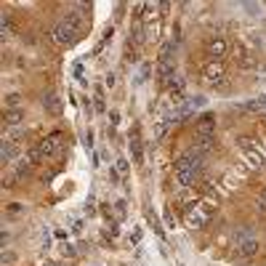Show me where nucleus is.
<instances>
[{"mask_svg":"<svg viewBox=\"0 0 266 266\" xmlns=\"http://www.w3.org/2000/svg\"><path fill=\"white\" fill-rule=\"evenodd\" d=\"M21 213H24V205H19V202H11V205H5V218H19Z\"/></svg>","mask_w":266,"mask_h":266,"instance_id":"nucleus-11","label":"nucleus"},{"mask_svg":"<svg viewBox=\"0 0 266 266\" xmlns=\"http://www.w3.org/2000/svg\"><path fill=\"white\" fill-rule=\"evenodd\" d=\"M43 106H45V112H48V115H53V117L61 115V99H59L56 93H45Z\"/></svg>","mask_w":266,"mask_h":266,"instance_id":"nucleus-7","label":"nucleus"},{"mask_svg":"<svg viewBox=\"0 0 266 266\" xmlns=\"http://www.w3.org/2000/svg\"><path fill=\"white\" fill-rule=\"evenodd\" d=\"M115 208H117V216H120V218H125V213H128V211H125V202L120 200V202H117Z\"/></svg>","mask_w":266,"mask_h":266,"instance_id":"nucleus-16","label":"nucleus"},{"mask_svg":"<svg viewBox=\"0 0 266 266\" xmlns=\"http://www.w3.org/2000/svg\"><path fill=\"white\" fill-rule=\"evenodd\" d=\"M205 51H208V56H211L213 61H221L224 56L229 53V37H224V35L208 37V43H205Z\"/></svg>","mask_w":266,"mask_h":266,"instance_id":"nucleus-4","label":"nucleus"},{"mask_svg":"<svg viewBox=\"0 0 266 266\" xmlns=\"http://www.w3.org/2000/svg\"><path fill=\"white\" fill-rule=\"evenodd\" d=\"M200 171H202V160L184 155L176 162V181H178L181 186H192L197 181V176H200Z\"/></svg>","mask_w":266,"mask_h":266,"instance_id":"nucleus-2","label":"nucleus"},{"mask_svg":"<svg viewBox=\"0 0 266 266\" xmlns=\"http://www.w3.org/2000/svg\"><path fill=\"white\" fill-rule=\"evenodd\" d=\"M19 101H21L19 93H8V96H5V109H16V106H19Z\"/></svg>","mask_w":266,"mask_h":266,"instance_id":"nucleus-12","label":"nucleus"},{"mask_svg":"<svg viewBox=\"0 0 266 266\" xmlns=\"http://www.w3.org/2000/svg\"><path fill=\"white\" fill-rule=\"evenodd\" d=\"M106 109V106H104V99H99V101H96V112H104Z\"/></svg>","mask_w":266,"mask_h":266,"instance_id":"nucleus-17","label":"nucleus"},{"mask_svg":"<svg viewBox=\"0 0 266 266\" xmlns=\"http://www.w3.org/2000/svg\"><path fill=\"white\" fill-rule=\"evenodd\" d=\"M61 141H64V136H61V133H51V136H45V139H43L40 144H37V146H35V149H32L27 157L32 160V165H40L43 160H48V157L59 155Z\"/></svg>","mask_w":266,"mask_h":266,"instance_id":"nucleus-1","label":"nucleus"},{"mask_svg":"<svg viewBox=\"0 0 266 266\" xmlns=\"http://www.w3.org/2000/svg\"><path fill=\"white\" fill-rule=\"evenodd\" d=\"M3 125H5V131L19 128L21 125V109H5L3 112Z\"/></svg>","mask_w":266,"mask_h":266,"instance_id":"nucleus-6","label":"nucleus"},{"mask_svg":"<svg viewBox=\"0 0 266 266\" xmlns=\"http://www.w3.org/2000/svg\"><path fill=\"white\" fill-rule=\"evenodd\" d=\"M14 261H16V256H14V253H11V250H3V266H11Z\"/></svg>","mask_w":266,"mask_h":266,"instance_id":"nucleus-14","label":"nucleus"},{"mask_svg":"<svg viewBox=\"0 0 266 266\" xmlns=\"http://www.w3.org/2000/svg\"><path fill=\"white\" fill-rule=\"evenodd\" d=\"M51 37H53V43L56 45H75L77 43V37H80V32L75 30L72 24H67L64 19L59 21V24L51 30Z\"/></svg>","mask_w":266,"mask_h":266,"instance_id":"nucleus-3","label":"nucleus"},{"mask_svg":"<svg viewBox=\"0 0 266 266\" xmlns=\"http://www.w3.org/2000/svg\"><path fill=\"white\" fill-rule=\"evenodd\" d=\"M30 168H32V160L30 157H24V160H19L14 165V173H16V178H21V176H27V173H30Z\"/></svg>","mask_w":266,"mask_h":266,"instance_id":"nucleus-10","label":"nucleus"},{"mask_svg":"<svg viewBox=\"0 0 266 266\" xmlns=\"http://www.w3.org/2000/svg\"><path fill=\"white\" fill-rule=\"evenodd\" d=\"M115 173H117V178H120V176L125 178L128 176V160H117L115 162Z\"/></svg>","mask_w":266,"mask_h":266,"instance_id":"nucleus-13","label":"nucleus"},{"mask_svg":"<svg viewBox=\"0 0 266 266\" xmlns=\"http://www.w3.org/2000/svg\"><path fill=\"white\" fill-rule=\"evenodd\" d=\"M208 77H211L213 86H218V80L224 77V64H221V61H213V64L205 67V80H208Z\"/></svg>","mask_w":266,"mask_h":266,"instance_id":"nucleus-8","label":"nucleus"},{"mask_svg":"<svg viewBox=\"0 0 266 266\" xmlns=\"http://www.w3.org/2000/svg\"><path fill=\"white\" fill-rule=\"evenodd\" d=\"M131 149H133L136 162L144 160V152H141V141H139V128H131Z\"/></svg>","mask_w":266,"mask_h":266,"instance_id":"nucleus-9","label":"nucleus"},{"mask_svg":"<svg viewBox=\"0 0 266 266\" xmlns=\"http://www.w3.org/2000/svg\"><path fill=\"white\" fill-rule=\"evenodd\" d=\"M216 131V117L208 112V115H200L195 123V133L200 136V139H211V133Z\"/></svg>","mask_w":266,"mask_h":266,"instance_id":"nucleus-5","label":"nucleus"},{"mask_svg":"<svg viewBox=\"0 0 266 266\" xmlns=\"http://www.w3.org/2000/svg\"><path fill=\"white\" fill-rule=\"evenodd\" d=\"M258 211H264V213H266V189L261 192V197H258Z\"/></svg>","mask_w":266,"mask_h":266,"instance_id":"nucleus-15","label":"nucleus"}]
</instances>
